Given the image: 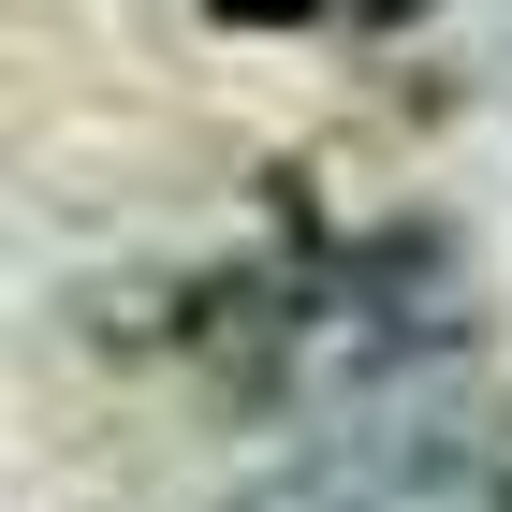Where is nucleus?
<instances>
[{"label":"nucleus","instance_id":"nucleus-1","mask_svg":"<svg viewBox=\"0 0 512 512\" xmlns=\"http://www.w3.org/2000/svg\"><path fill=\"white\" fill-rule=\"evenodd\" d=\"M220 30H322V15H352V0H205Z\"/></svg>","mask_w":512,"mask_h":512},{"label":"nucleus","instance_id":"nucleus-2","mask_svg":"<svg viewBox=\"0 0 512 512\" xmlns=\"http://www.w3.org/2000/svg\"><path fill=\"white\" fill-rule=\"evenodd\" d=\"M410 15H439V0H352V30H410Z\"/></svg>","mask_w":512,"mask_h":512}]
</instances>
